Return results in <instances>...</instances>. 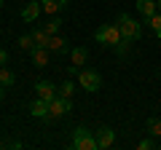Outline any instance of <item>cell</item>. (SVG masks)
Instances as JSON below:
<instances>
[{"label":"cell","instance_id":"cell-16","mask_svg":"<svg viewBox=\"0 0 161 150\" xmlns=\"http://www.w3.org/2000/svg\"><path fill=\"white\" fill-rule=\"evenodd\" d=\"M73 94H75L73 81H64L62 86H59V94H57V97H62V99H73Z\"/></svg>","mask_w":161,"mask_h":150},{"label":"cell","instance_id":"cell-19","mask_svg":"<svg viewBox=\"0 0 161 150\" xmlns=\"http://www.w3.org/2000/svg\"><path fill=\"white\" fill-rule=\"evenodd\" d=\"M32 38H35V46H48V32L46 29H32Z\"/></svg>","mask_w":161,"mask_h":150},{"label":"cell","instance_id":"cell-22","mask_svg":"<svg viewBox=\"0 0 161 150\" xmlns=\"http://www.w3.org/2000/svg\"><path fill=\"white\" fill-rule=\"evenodd\" d=\"M153 147H158V145H156V139H142V142L137 145V150H153Z\"/></svg>","mask_w":161,"mask_h":150},{"label":"cell","instance_id":"cell-25","mask_svg":"<svg viewBox=\"0 0 161 150\" xmlns=\"http://www.w3.org/2000/svg\"><path fill=\"white\" fill-rule=\"evenodd\" d=\"M156 3H158V11H161V0H156Z\"/></svg>","mask_w":161,"mask_h":150},{"label":"cell","instance_id":"cell-4","mask_svg":"<svg viewBox=\"0 0 161 150\" xmlns=\"http://www.w3.org/2000/svg\"><path fill=\"white\" fill-rule=\"evenodd\" d=\"M78 86L86 88L89 94L99 91V86H102V78H99V72H94V70H78Z\"/></svg>","mask_w":161,"mask_h":150},{"label":"cell","instance_id":"cell-2","mask_svg":"<svg viewBox=\"0 0 161 150\" xmlns=\"http://www.w3.org/2000/svg\"><path fill=\"white\" fill-rule=\"evenodd\" d=\"M70 147H73V150H97V147H99V145H97V134H92L89 129L78 126V129L73 131Z\"/></svg>","mask_w":161,"mask_h":150},{"label":"cell","instance_id":"cell-5","mask_svg":"<svg viewBox=\"0 0 161 150\" xmlns=\"http://www.w3.org/2000/svg\"><path fill=\"white\" fill-rule=\"evenodd\" d=\"M73 107V99H62V97H57V99H51L48 102V121H54V118H62L67 110Z\"/></svg>","mask_w":161,"mask_h":150},{"label":"cell","instance_id":"cell-20","mask_svg":"<svg viewBox=\"0 0 161 150\" xmlns=\"http://www.w3.org/2000/svg\"><path fill=\"white\" fill-rule=\"evenodd\" d=\"M148 24L153 27V32H156V35L161 38V11H156L153 16H148Z\"/></svg>","mask_w":161,"mask_h":150},{"label":"cell","instance_id":"cell-21","mask_svg":"<svg viewBox=\"0 0 161 150\" xmlns=\"http://www.w3.org/2000/svg\"><path fill=\"white\" fill-rule=\"evenodd\" d=\"M59 27H62V22H59V19H51V22H48L43 29H46L48 35H57V32H59Z\"/></svg>","mask_w":161,"mask_h":150},{"label":"cell","instance_id":"cell-10","mask_svg":"<svg viewBox=\"0 0 161 150\" xmlns=\"http://www.w3.org/2000/svg\"><path fill=\"white\" fill-rule=\"evenodd\" d=\"M48 51H54V54H67L70 48H67V40L64 38H59V35H48Z\"/></svg>","mask_w":161,"mask_h":150},{"label":"cell","instance_id":"cell-1","mask_svg":"<svg viewBox=\"0 0 161 150\" xmlns=\"http://www.w3.org/2000/svg\"><path fill=\"white\" fill-rule=\"evenodd\" d=\"M94 38H97L99 43H105V46H113L118 54H126V51H129V40H124L118 24H102V27L97 29Z\"/></svg>","mask_w":161,"mask_h":150},{"label":"cell","instance_id":"cell-3","mask_svg":"<svg viewBox=\"0 0 161 150\" xmlns=\"http://www.w3.org/2000/svg\"><path fill=\"white\" fill-rule=\"evenodd\" d=\"M118 29H121V35H124V40H137L140 35H142V27H140V22H134L129 13H121V19H118Z\"/></svg>","mask_w":161,"mask_h":150},{"label":"cell","instance_id":"cell-18","mask_svg":"<svg viewBox=\"0 0 161 150\" xmlns=\"http://www.w3.org/2000/svg\"><path fill=\"white\" fill-rule=\"evenodd\" d=\"M19 48H22V51H32V48H35V38H32V32L19 38Z\"/></svg>","mask_w":161,"mask_h":150},{"label":"cell","instance_id":"cell-8","mask_svg":"<svg viewBox=\"0 0 161 150\" xmlns=\"http://www.w3.org/2000/svg\"><path fill=\"white\" fill-rule=\"evenodd\" d=\"M48 48L46 46H35L32 51H30V56H32V64L35 67H48Z\"/></svg>","mask_w":161,"mask_h":150},{"label":"cell","instance_id":"cell-27","mask_svg":"<svg viewBox=\"0 0 161 150\" xmlns=\"http://www.w3.org/2000/svg\"><path fill=\"white\" fill-rule=\"evenodd\" d=\"M158 147H161V142H158Z\"/></svg>","mask_w":161,"mask_h":150},{"label":"cell","instance_id":"cell-17","mask_svg":"<svg viewBox=\"0 0 161 150\" xmlns=\"http://www.w3.org/2000/svg\"><path fill=\"white\" fill-rule=\"evenodd\" d=\"M148 134L156 139H161V118H150L148 121Z\"/></svg>","mask_w":161,"mask_h":150},{"label":"cell","instance_id":"cell-13","mask_svg":"<svg viewBox=\"0 0 161 150\" xmlns=\"http://www.w3.org/2000/svg\"><path fill=\"white\" fill-rule=\"evenodd\" d=\"M30 115H35V118H46V115H48V102L38 97L32 104H30Z\"/></svg>","mask_w":161,"mask_h":150},{"label":"cell","instance_id":"cell-15","mask_svg":"<svg viewBox=\"0 0 161 150\" xmlns=\"http://www.w3.org/2000/svg\"><path fill=\"white\" fill-rule=\"evenodd\" d=\"M14 81H16V75H14L8 67H0V86L11 88V86H14Z\"/></svg>","mask_w":161,"mask_h":150},{"label":"cell","instance_id":"cell-12","mask_svg":"<svg viewBox=\"0 0 161 150\" xmlns=\"http://www.w3.org/2000/svg\"><path fill=\"white\" fill-rule=\"evenodd\" d=\"M86 56H89V51H86L83 46L73 48V51H70V62H73V67H75V70H80L83 64H86Z\"/></svg>","mask_w":161,"mask_h":150},{"label":"cell","instance_id":"cell-7","mask_svg":"<svg viewBox=\"0 0 161 150\" xmlns=\"http://www.w3.org/2000/svg\"><path fill=\"white\" fill-rule=\"evenodd\" d=\"M40 11H43V6H40V0H30L27 6L22 8V19H24L27 24H32L35 19L40 16Z\"/></svg>","mask_w":161,"mask_h":150},{"label":"cell","instance_id":"cell-9","mask_svg":"<svg viewBox=\"0 0 161 150\" xmlns=\"http://www.w3.org/2000/svg\"><path fill=\"white\" fill-rule=\"evenodd\" d=\"M113 142H115V131L113 129H108V126H102V129H97V145L99 147H113Z\"/></svg>","mask_w":161,"mask_h":150},{"label":"cell","instance_id":"cell-26","mask_svg":"<svg viewBox=\"0 0 161 150\" xmlns=\"http://www.w3.org/2000/svg\"><path fill=\"white\" fill-rule=\"evenodd\" d=\"M0 6H3V0H0Z\"/></svg>","mask_w":161,"mask_h":150},{"label":"cell","instance_id":"cell-11","mask_svg":"<svg viewBox=\"0 0 161 150\" xmlns=\"http://www.w3.org/2000/svg\"><path fill=\"white\" fill-rule=\"evenodd\" d=\"M40 6H43V13L46 16H54V13H59L67 6V0H40Z\"/></svg>","mask_w":161,"mask_h":150},{"label":"cell","instance_id":"cell-6","mask_svg":"<svg viewBox=\"0 0 161 150\" xmlns=\"http://www.w3.org/2000/svg\"><path fill=\"white\" fill-rule=\"evenodd\" d=\"M35 94H38L40 99H46V102H51V99H57L59 88L54 86V83H48V81H40V83H35Z\"/></svg>","mask_w":161,"mask_h":150},{"label":"cell","instance_id":"cell-23","mask_svg":"<svg viewBox=\"0 0 161 150\" xmlns=\"http://www.w3.org/2000/svg\"><path fill=\"white\" fill-rule=\"evenodd\" d=\"M6 62H8V51H6V48H0V67H6Z\"/></svg>","mask_w":161,"mask_h":150},{"label":"cell","instance_id":"cell-24","mask_svg":"<svg viewBox=\"0 0 161 150\" xmlns=\"http://www.w3.org/2000/svg\"><path fill=\"white\" fill-rule=\"evenodd\" d=\"M3 97H6V86H0V102H3Z\"/></svg>","mask_w":161,"mask_h":150},{"label":"cell","instance_id":"cell-14","mask_svg":"<svg viewBox=\"0 0 161 150\" xmlns=\"http://www.w3.org/2000/svg\"><path fill=\"white\" fill-rule=\"evenodd\" d=\"M137 11L148 19V16H153V13L158 11V3H156V0H137Z\"/></svg>","mask_w":161,"mask_h":150}]
</instances>
